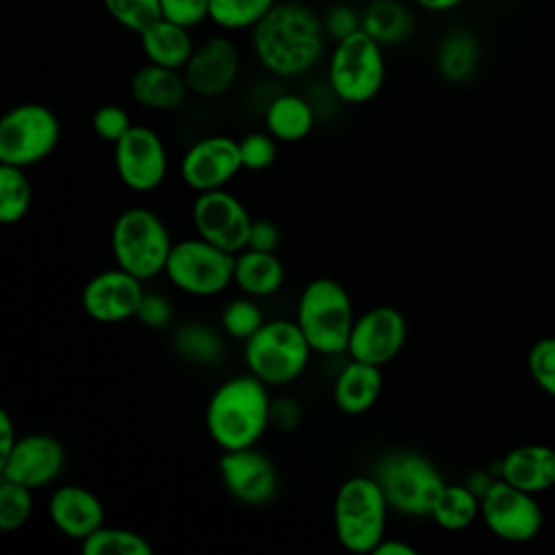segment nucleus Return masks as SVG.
<instances>
[{
  "mask_svg": "<svg viewBox=\"0 0 555 555\" xmlns=\"http://www.w3.org/2000/svg\"><path fill=\"white\" fill-rule=\"evenodd\" d=\"M249 52L275 80H299L325 63L330 39L321 13L301 0H280L249 33Z\"/></svg>",
  "mask_w": 555,
  "mask_h": 555,
  "instance_id": "1",
  "label": "nucleus"
},
{
  "mask_svg": "<svg viewBox=\"0 0 555 555\" xmlns=\"http://www.w3.org/2000/svg\"><path fill=\"white\" fill-rule=\"evenodd\" d=\"M271 388L249 371L221 382L206 403V431L221 451L256 447L269 425Z\"/></svg>",
  "mask_w": 555,
  "mask_h": 555,
  "instance_id": "2",
  "label": "nucleus"
},
{
  "mask_svg": "<svg viewBox=\"0 0 555 555\" xmlns=\"http://www.w3.org/2000/svg\"><path fill=\"white\" fill-rule=\"evenodd\" d=\"M323 65L327 89L336 102L347 106L373 102L386 85V48L364 30L334 41Z\"/></svg>",
  "mask_w": 555,
  "mask_h": 555,
  "instance_id": "3",
  "label": "nucleus"
},
{
  "mask_svg": "<svg viewBox=\"0 0 555 555\" xmlns=\"http://www.w3.org/2000/svg\"><path fill=\"white\" fill-rule=\"evenodd\" d=\"M295 321L319 356L347 353L356 310L349 291L334 278L310 280L295 306Z\"/></svg>",
  "mask_w": 555,
  "mask_h": 555,
  "instance_id": "4",
  "label": "nucleus"
},
{
  "mask_svg": "<svg viewBox=\"0 0 555 555\" xmlns=\"http://www.w3.org/2000/svg\"><path fill=\"white\" fill-rule=\"evenodd\" d=\"M388 501L373 475H353L345 479L332 505L334 535L349 553H373L386 538Z\"/></svg>",
  "mask_w": 555,
  "mask_h": 555,
  "instance_id": "5",
  "label": "nucleus"
},
{
  "mask_svg": "<svg viewBox=\"0 0 555 555\" xmlns=\"http://www.w3.org/2000/svg\"><path fill=\"white\" fill-rule=\"evenodd\" d=\"M173 243L163 217L147 206L124 208L111 225L115 264L143 282L165 273Z\"/></svg>",
  "mask_w": 555,
  "mask_h": 555,
  "instance_id": "6",
  "label": "nucleus"
},
{
  "mask_svg": "<svg viewBox=\"0 0 555 555\" xmlns=\"http://www.w3.org/2000/svg\"><path fill=\"white\" fill-rule=\"evenodd\" d=\"M310 349L295 319H271L243 343V362L269 388L295 384L308 369Z\"/></svg>",
  "mask_w": 555,
  "mask_h": 555,
  "instance_id": "7",
  "label": "nucleus"
},
{
  "mask_svg": "<svg viewBox=\"0 0 555 555\" xmlns=\"http://www.w3.org/2000/svg\"><path fill=\"white\" fill-rule=\"evenodd\" d=\"M386 501L390 512H397L405 518H425L431 514V507L444 488V477L431 460L416 451H388L384 453L371 473Z\"/></svg>",
  "mask_w": 555,
  "mask_h": 555,
  "instance_id": "8",
  "label": "nucleus"
},
{
  "mask_svg": "<svg viewBox=\"0 0 555 555\" xmlns=\"http://www.w3.org/2000/svg\"><path fill=\"white\" fill-rule=\"evenodd\" d=\"M167 282L197 299L225 293L234 284V254L195 236L173 243L165 264Z\"/></svg>",
  "mask_w": 555,
  "mask_h": 555,
  "instance_id": "9",
  "label": "nucleus"
},
{
  "mask_svg": "<svg viewBox=\"0 0 555 555\" xmlns=\"http://www.w3.org/2000/svg\"><path fill=\"white\" fill-rule=\"evenodd\" d=\"M59 141L61 121L41 102L15 104L0 119V163L4 165L22 169L39 165L52 156Z\"/></svg>",
  "mask_w": 555,
  "mask_h": 555,
  "instance_id": "10",
  "label": "nucleus"
},
{
  "mask_svg": "<svg viewBox=\"0 0 555 555\" xmlns=\"http://www.w3.org/2000/svg\"><path fill=\"white\" fill-rule=\"evenodd\" d=\"M182 74L193 98L219 100L228 95L243 74V52L234 41V35L215 30L212 35L197 39Z\"/></svg>",
  "mask_w": 555,
  "mask_h": 555,
  "instance_id": "11",
  "label": "nucleus"
},
{
  "mask_svg": "<svg viewBox=\"0 0 555 555\" xmlns=\"http://www.w3.org/2000/svg\"><path fill=\"white\" fill-rule=\"evenodd\" d=\"M113 163L119 182L141 195L160 189L169 173L165 139L145 124H132V128L113 145Z\"/></svg>",
  "mask_w": 555,
  "mask_h": 555,
  "instance_id": "12",
  "label": "nucleus"
},
{
  "mask_svg": "<svg viewBox=\"0 0 555 555\" xmlns=\"http://www.w3.org/2000/svg\"><path fill=\"white\" fill-rule=\"evenodd\" d=\"M251 221L254 217L247 206L228 191V186L195 193L191 204V223L195 234L230 254H238L247 247Z\"/></svg>",
  "mask_w": 555,
  "mask_h": 555,
  "instance_id": "13",
  "label": "nucleus"
},
{
  "mask_svg": "<svg viewBox=\"0 0 555 555\" xmlns=\"http://www.w3.org/2000/svg\"><path fill=\"white\" fill-rule=\"evenodd\" d=\"M241 171L238 139L221 132L193 141L178 163V176L193 193L225 189Z\"/></svg>",
  "mask_w": 555,
  "mask_h": 555,
  "instance_id": "14",
  "label": "nucleus"
},
{
  "mask_svg": "<svg viewBox=\"0 0 555 555\" xmlns=\"http://www.w3.org/2000/svg\"><path fill=\"white\" fill-rule=\"evenodd\" d=\"M481 520L505 542H529L542 529V512L531 492L505 479L492 481L481 494Z\"/></svg>",
  "mask_w": 555,
  "mask_h": 555,
  "instance_id": "15",
  "label": "nucleus"
},
{
  "mask_svg": "<svg viewBox=\"0 0 555 555\" xmlns=\"http://www.w3.org/2000/svg\"><path fill=\"white\" fill-rule=\"evenodd\" d=\"M217 470L228 494L249 507L271 503L280 490L278 466L258 447L223 451Z\"/></svg>",
  "mask_w": 555,
  "mask_h": 555,
  "instance_id": "16",
  "label": "nucleus"
},
{
  "mask_svg": "<svg viewBox=\"0 0 555 555\" xmlns=\"http://www.w3.org/2000/svg\"><path fill=\"white\" fill-rule=\"evenodd\" d=\"M65 462V447L52 434H22L11 453L0 460V479L22 483L37 492L52 486L61 477Z\"/></svg>",
  "mask_w": 555,
  "mask_h": 555,
  "instance_id": "17",
  "label": "nucleus"
},
{
  "mask_svg": "<svg viewBox=\"0 0 555 555\" xmlns=\"http://www.w3.org/2000/svg\"><path fill=\"white\" fill-rule=\"evenodd\" d=\"M408 340V321L395 306H373L356 317L347 356L375 366L392 362Z\"/></svg>",
  "mask_w": 555,
  "mask_h": 555,
  "instance_id": "18",
  "label": "nucleus"
},
{
  "mask_svg": "<svg viewBox=\"0 0 555 555\" xmlns=\"http://www.w3.org/2000/svg\"><path fill=\"white\" fill-rule=\"evenodd\" d=\"M145 282L124 271L121 267H111L98 271L87 280L80 293L82 312L95 323L115 325L137 317L141 299L145 295Z\"/></svg>",
  "mask_w": 555,
  "mask_h": 555,
  "instance_id": "19",
  "label": "nucleus"
},
{
  "mask_svg": "<svg viewBox=\"0 0 555 555\" xmlns=\"http://www.w3.org/2000/svg\"><path fill=\"white\" fill-rule=\"evenodd\" d=\"M48 520L59 533L82 542L106 522V509L100 496L80 483L56 486L48 496Z\"/></svg>",
  "mask_w": 555,
  "mask_h": 555,
  "instance_id": "20",
  "label": "nucleus"
},
{
  "mask_svg": "<svg viewBox=\"0 0 555 555\" xmlns=\"http://www.w3.org/2000/svg\"><path fill=\"white\" fill-rule=\"evenodd\" d=\"M128 91L137 106L152 113H176L191 95L182 69H171L147 61L130 76Z\"/></svg>",
  "mask_w": 555,
  "mask_h": 555,
  "instance_id": "21",
  "label": "nucleus"
},
{
  "mask_svg": "<svg viewBox=\"0 0 555 555\" xmlns=\"http://www.w3.org/2000/svg\"><path fill=\"white\" fill-rule=\"evenodd\" d=\"M384 373L382 366L349 358L338 371L332 386L336 408L347 416L366 414L382 397Z\"/></svg>",
  "mask_w": 555,
  "mask_h": 555,
  "instance_id": "22",
  "label": "nucleus"
},
{
  "mask_svg": "<svg viewBox=\"0 0 555 555\" xmlns=\"http://www.w3.org/2000/svg\"><path fill=\"white\" fill-rule=\"evenodd\" d=\"M264 130L280 143H299L308 139L317 126L314 102L295 91H280L269 98L262 111Z\"/></svg>",
  "mask_w": 555,
  "mask_h": 555,
  "instance_id": "23",
  "label": "nucleus"
},
{
  "mask_svg": "<svg viewBox=\"0 0 555 555\" xmlns=\"http://www.w3.org/2000/svg\"><path fill=\"white\" fill-rule=\"evenodd\" d=\"M416 7L410 0H364L362 30L382 48H399L416 33Z\"/></svg>",
  "mask_w": 555,
  "mask_h": 555,
  "instance_id": "24",
  "label": "nucleus"
},
{
  "mask_svg": "<svg viewBox=\"0 0 555 555\" xmlns=\"http://www.w3.org/2000/svg\"><path fill=\"white\" fill-rule=\"evenodd\" d=\"M137 37L141 54L147 63L171 69H184L197 46L193 28H186L167 17H158Z\"/></svg>",
  "mask_w": 555,
  "mask_h": 555,
  "instance_id": "25",
  "label": "nucleus"
},
{
  "mask_svg": "<svg viewBox=\"0 0 555 555\" xmlns=\"http://www.w3.org/2000/svg\"><path fill=\"white\" fill-rule=\"evenodd\" d=\"M501 479L531 494L555 486V449L546 444L514 447L501 462Z\"/></svg>",
  "mask_w": 555,
  "mask_h": 555,
  "instance_id": "26",
  "label": "nucleus"
},
{
  "mask_svg": "<svg viewBox=\"0 0 555 555\" xmlns=\"http://www.w3.org/2000/svg\"><path fill=\"white\" fill-rule=\"evenodd\" d=\"M286 269L275 251L245 247L234 254V286L249 297L267 299L282 291Z\"/></svg>",
  "mask_w": 555,
  "mask_h": 555,
  "instance_id": "27",
  "label": "nucleus"
},
{
  "mask_svg": "<svg viewBox=\"0 0 555 555\" xmlns=\"http://www.w3.org/2000/svg\"><path fill=\"white\" fill-rule=\"evenodd\" d=\"M479 56H481L479 39L466 28H455V30H449L438 41L434 65L442 80L451 85H462L470 80L473 74L477 72Z\"/></svg>",
  "mask_w": 555,
  "mask_h": 555,
  "instance_id": "28",
  "label": "nucleus"
},
{
  "mask_svg": "<svg viewBox=\"0 0 555 555\" xmlns=\"http://www.w3.org/2000/svg\"><path fill=\"white\" fill-rule=\"evenodd\" d=\"M481 516V496L462 483H444L429 518L444 531H462Z\"/></svg>",
  "mask_w": 555,
  "mask_h": 555,
  "instance_id": "29",
  "label": "nucleus"
},
{
  "mask_svg": "<svg viewBox=\"0 0 555 555\" xmlns=\"http://www.w3.org/2000/svg\"><path fill=\"white\" fill-rule=\"evenodd\" d=\"M173 349L191 364L212 366L223 358V340L219 332L202 321H186L173 330Z\"/></svg>",
  "mask_w": 555,
  "mask_h": 555,
  "instance_id": "30",
  "label": "nucleus"
},
{
  "mask_svg": "<svg viewBox=\"0 0 555 555\" xmlns=\"http://www.w3.org/2000/svg\"><path fill=\"white\" fill-rule=\"evenodd\" d=\"M280 0H210L208 24L228 35L249 33Z\"/></svg>",
  "mask_w": 555,
  "mask_h": 555,
  "instance_id": "31",
  "label": "nucleus"
},
{
  "mask_svg": "<svg viewBox=\"0 0 555 555\" xmlns=\"http://www.w3.org/2000/svg\"><path fill=\"white\" fill-rule=\"evenodd\" d=\"M80 551L85 555H152L154 546L139 531L104 522L80 542Z\"/></svg>",
  "mask_w": 555,
  "mask_h": 555,
  "instance_id": "32",
  "label": "nucleus"
},
{
  "mask_svg": "<svg viewBox=\"0 0 555 555\" xmlns=\"http://www.w3.org/2000/svg\"><path fill=\"white\" fill-rule=\"evenodd\" d=\"M33 206V186L26 169L0 163V221L20 223Z\"/></svg>",
  "mask_w": 555,
  "mask_h": 555,
  "instance_id": "33",
  "label": "nucleus"
},
{
  "mask_svg": "<svg viewBox=\"0 0 555 555\" xmlns=\"http://www.w3.org/2000/svg\"><path fill=\"white\" fill-rule=\"evenodd\" d=\"M260 299L241 295L230 301L219 312V330L223 336L232 340H249L262 325H264V310L258 304Z\"/></svg>",
  "mask_w": 555,
  "mask_h": 555,
  "instance_id": "34",
  "label": "nucleus"
},
{
  "mask_svg": "<svg viewBox=\"0 0 555 555\" xmlns=\"http://www.w3.org/2000/svg\"><path fill=\"white\" fill-rule=\"evenodd\" d=\"M35 512V490L0 479V529L4 533L22 529Z\"/></svg>",
  "mask_w": 555,
  "mask_h": 555,
  "instance_id": "35",
  "label": "nucleus"
},
{
  "mask_svg": "<svg viewBox=\"0 0 555 555\" xmlns=\"http://www.w3.org/2000/svg\"><path fill=\"white\" fill-rule=\"evenodd\" d=\"M106 15L132 35H141L150 24L163 17L160 0H102Z\"/></svg>",
  "mask_w": 555,
  "mask_h": 555,
  "instance_id": "36",
  "label": "nucleus"
},
{
  "mask_svg": "<svg viewBox=\"0 0 555 555\" xmlns=\"http://www.w3.org/2000/svg\"><path fill=\"white\" fill-rule=\"evenodd\" d=\"M238 152H241L243 169L264 171L278 160L280 141L267 130H251L238 137Z\"/></svg>",
  "mask_w": 555,
  "mask_h": 555,
  "instance_id": "37",
  "label": "nucleus"
},
{
  "mask_svg": "<svg viewBox=\"0 0 555 555\" xmlns=\"http://www.w3.org/2000/svg\"><path fill=\"white\" fill-rule=\"evenodd\" d=\"M321 22L330 43L362 30V7L351 0H334L321 11Z\"/></svg>",
  "mask_w": 555,
  "mask_h": 555,
  "instance_id": "38",
  "label": "nucleus"
},
{
  "mask_svg": "<svg viewBox=\"0 0 555 555\" xmlns=\"http://www.w3.org/2000/svg\"><path fill=\"white\" fill-rule=\"evenodd\" d=\"M91 128L100 141L115 145L132 128V119L124 106L102 104L91 117Z\"/></svg>",
  "mask_w": 555,
  "mask_h": 555,
  "instance_id": "39",
  "label": "nucleus"
},
{
  "mask_svg": "<svg viewBox=\"0 0 555 555\" xmlns=\"http://www.w3.org/2000/svg\"><path fill=\"white\" fill-rule=\"evenodd\" d=\"M529 373L535 384L555 397V338H542L529 349Z\"/></svg>",
  "mask_w": 555,
  "mask_h": 555,
  "instance_id": "40",
  "label": "nucleus"
},
{
  "mask_svg": "<svg viewBox=\"0 0 555 555\" xmlns=\"http://www.w3.org/2000/svg\"><path fill=\"white\" fill-rule=\"evenodd\" d=\"M173 317L176 308L165 293L145 291L134 319L147 330H167L173 323Z\"/></svg>",
  "mask_w": 555,
  "mask_h": 555,
  "instance_id": "41",
  "label": "nucleus"
},
{
  "mask_svg": "<svg viewBox=\"0 0 555 555\" xmlns=\"http://www.w3.org/2000/svg\"><path fill=\"white\" fill-rule=\"evenodd\" d=\"M208 7L210 0H160L163 17L193 30L208 22Z\"/></svg>",
  "mask_w": 555,
  "mask_h": 555,
  "instance_id": "42",
  "label": "nucleus"
},
{
  "mask_svg": "<svg viewBox=\"0 0 555 555\" xmlns=\"http://www.w3.org/2000/svg\"><path fill=\"white\" fill-rule=\"evenodd\" d=\"M301 418H304V410L295 397H291V395L271 397V408H269L271 429H275L280 434H291L299 427Z\"/></svg>",
  "mask_w": 555,
  "mask_h": 555,
  "instance_id": "43",
  "label": "nucleus"
},
{
  "mask_svg": "<svg viewBox=\"0 0 555 555\" xmlns=\"http://www.w3.org/2000/svg\"><path fill=\"white\" fill-rule=\"evenodd\" d=\"M280 241H282V234H280V228L275 221H271L267 217H258L251 221L247 247L260 249V251H278Z\"/></svg>",
  "mask_w": 555,
  "mask_h": 555,
  "instance_id": "44",
  "label": "nucleus"
},
{
  "mask_svg": "<svg viewBox=\"0 0 555 555\" xmlns=\"http://www.w3.org/2000/svg\"><path fill=\"white\" fill-rule=\"evenodd\" d=\"M17 429L7 410H0V460H4L17 442Z\"/></svg>",
  "mask_w": 555,
  "mask_h": 555,
  "instance_id": "45",
  "label": "nucleus"
},
{
  "mask_svg": "<svg viewBox=\"0 0 555 555\" xmlns=\"http://www.w3.org/2000/svg\"><path fill=\"white\" fill-rule=\"evenodd\" d=\"M418 11L423 13H431V15H442V13H451L457 7H462L466 0H410Z\"/></svg>",
  "mask_w": 555,
  "mask_h": 555,
  "instance_id": "46",
  "label": "nucleus"
},
{
  "mask_svg": "<svg viewBox=\"0 0 555 555\" xmlns=\"http://www.w3.org/2000/svg\"><path fill=\"white\" fill-rule=\"evenodd\" d=\"M416 553L418 551L412 544L397 538H384L373 551V555H416Z\"/></svg>",
  "mask_w": 555,
  "mask_h": 555,
  "instance_id": "47",
  "label": "nucleus"
},
{
  "mask_svg": "<svg viewBox=\"0 0 555 555\" xmlns=\"http://www.w3.org/2000/svg\"><path fill=\"white\" fill-rule=\"evenodd\" d=\"M351 2H364V0H351Z\"/></svg>",
  "mask_w": 555,
  "mask_h": 555,
  "instance_id": "48",
  "label": "nucleus"
}]
</instances>
